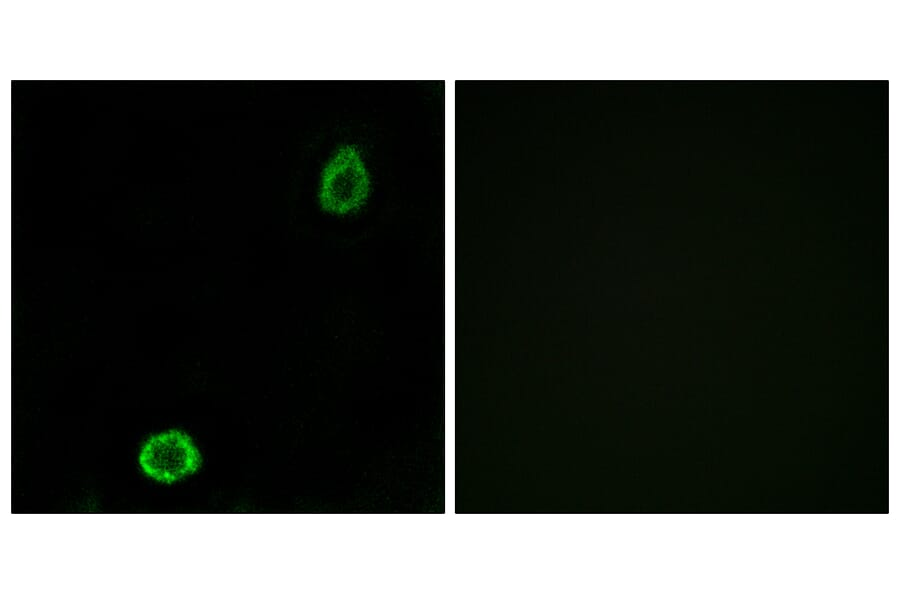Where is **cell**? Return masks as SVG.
Segmentation results:
<instances>
[{"label":"cell","mask_w":900,"mask_h":594,"mask_svg":"<svg viewBox=\"0 0 900 594\" xmlns=\"http://www.w3.org/2000/svg\"><path fill=\"white\" fill-rule=\"evenodd\" d=\"M139 462L147 475L169 483L196 471L200 458L191 439L173 430L152 436L142 447Z\"/></svg>","instance_id":"2"},{"label":"cell","mask_w":900,"mask_h":594,"mask_svg":"<svg viewBox=\"0 0 900 594\" xmlns=\"http://www.w3.org/2000/svg\"><path fill=\"white\" fill-rule=\"evenodd\" d=\"M370 180L354 146L341 147L326 165L319 191L322 208L336 214L358 209L367 199Z\"/></svg>","instance_id":"1"}]
</instances>
